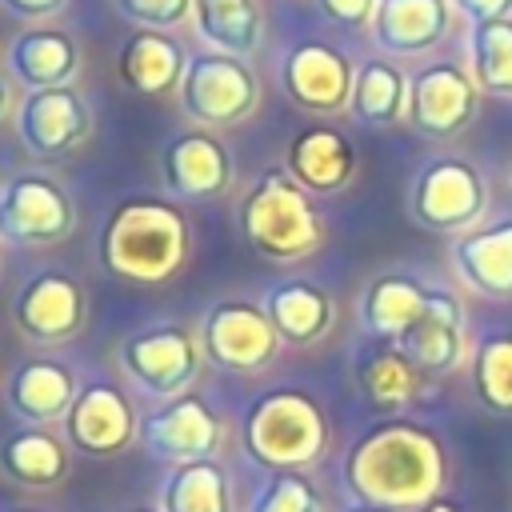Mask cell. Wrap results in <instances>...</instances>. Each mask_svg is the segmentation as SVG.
Wrapping results in <instances>:
<instances>
[{"label":"cell","mask_w":512,"mask_h":512,"mask_svg":"<svg viewBox=\"0 0 512 512\" xmlns=\"http://www.w3.org/2000/svg\"><path fill=\"white\" fill-rule=\"evenodd\" d=\"M456 268L484 292H512V224L456 244Z\"/></svg>","instance_id":"obj_29"},{"label":"cell","mask_w":512,"mask_h":512,"mask_svg":"<svg viewBox=\"0 0 512 512\" xmlns=\"http://www.w3.org/2000/svg\"><path fill=\"white\" fill-rule=\"evenodd\" d=\"M468 72L480 88L512 96V16L468 28Z\"/></svg>","instance_id":"obj_28"},{"label":"cell","mask_w":512,"mask_h":512,"mask_svg":"<svg viewBox=\"0 0 512 512\" xmlns=\"http://www.w3.org/2000/svg\"><path fill=\"white\" fill-rule=\"evenodd\" d=\"M100 264L128 284H164L180 272L188 256V224L184 212L164 200H124L100 228Z\"/></svg>","instance_id":"obj_1"},{"label":"cell","mask_w":512,"mask_h":512,"mask_svg":"<svg viewBox=\"0 0 512 512\" xmlns=\"http://www.w3.org/2000/svg\"><path fill=\"white\" fill-rule=\"evenodd\" d=\"M200 340H192V332L184 324H148L132 336L120 340L116 348V364L120 372L148 396L156 400H176L188 396V388L200 376Z\"/></svg>","instance_id":"obj_5"},{"label":"cell","mask_w":512,"mask_h":512,"mask_svg":"<svg viewBox=\"0 0 512 512\" xmlns=\"http://www.w3.org/2000/svg\"><path fill=\"white\" fill-rule=\"evenodd\" d=\"M116 68H120L124 88H132L136 96H164V92L180 88L184 68H188V56H184V48L168 32H160V28H136L120 44Z\"/></svg>","instance_id":"obj_18"},{"label":"cell","mask_w":512,"mask_h":512,"mask_svg":"<svg viewBox=\"0 0 512 512\" xmlns=\"http://www.w3.org/2000/svg\"><path fill=\"white\" fill-rule=\"evenodd\" d=\"M128 512H160V508H128Z\"/></svg>","instance_id":"obj_41"},{"label":"cell","mask_w":512,"mask_h":512,"mask_svg":"<svg viewBox=\"0 0 512 512\" xmlns=\"http://www.w3.org/2000/svg\"><path fill=\"white\" fill-rule=\"evenodd\" d=\"M0 472L24 488H48L68 472V452L48 428L24 424L0 440Z\"/></svg>","instance_id":"obj_22"},{"label":"cell","mask_w":512,"mask_h":512,"mask_svg":"<svg viewBox=\"0 0 512 512\" xmlns=\"http://www.w3.org/2000/svg\"><path fill=\"white\" fill-rule=\"evenodd\" d=\"M436 476V444L408 424H384L348 452V484L376 508L420 504L436 488Z\"/></svg>","instance_id":"obj_2"},{"label":"cell","mask_w":512,"mask_h":512,"mask_svg":"<svg viewBox=\"0 0 512 512\" xmlns=\"http://www.w3.org/2000/svg\"><path fill=\"white\" fill-rule=\"evenodd\" d=\"M352 116L368 128H388L408 116V80L388 60H364L352 80Z\"/></svg>","instance_id":"obj_24"},{"label":"cell","mask_w":512,"mask_h":512,"mask_svg":"<svg viewBox=\"0 0 512 512\" xmlns=\"http://www.w3.org/2000/svg\"><path fill=\"white\" fill-rule=\"evenodd\" d=\"M120 16L140 24V28H176L188 12H192V0H116Z\"/></svg>","instance_id":"obj_33"},{"label":"cell","mask_w":512,"mask_h":512,"mask_svg":"<svg viewBox=\"0 0 512 512\" xmlns=\"http://www.w3.org/2000/svg\"><path fill=\"white\" fill-rule=\"evenodd\" d=\"M4 112H8V84L0 80V120H4Z\"/></svg>","instance_id":"obj_38"},{"label":"cell","mask_w":512,"mask_h":512,"mask_svg":"<svg viewBox=\"0 0 512 512\" xmlns=\"http://www.w3.org/2000/svg\"><path fill=\"white\" fill-rule=\"evenodd\" d=\"M244 240L268 260H304L324 228L308 200V188L288 168H268L240 204Z\"/></svg>","instance_id":"obj_3"},{"label":"cell","mask_w":512,"mask_h":512,"mask_svg":"<svg viewBox=\"0 0 512 512\" xmlns=\"http://www.w3.org/2000/svg\"><path fill=\"white\" fill-rule=\"evenodd\" d=\"M484 204V188L472 164L464 160H432L412 188V212L428 228H464L476 220Z\"/></svg>","instance_id":"obj_16"},{"label":"cell","mask_w":512,"mask_h":512,"mask_svg":"<svg viewBox=\"0 0 512 512\" xmlns=\"http://www.w3.org/2000/svg\"><path fill=\"white\" fill-rule=\"evenodd\" d=\"M244 448L268 468H300L324 452V416L304 392H264L244 416Z\"/></svg>","instance_id":"obj_4"},{"label":"cell","mask_w":512,"mask_h":512,"mask_svg":"<svg viewBox=\"0 0 512 512\" xmlns=\"http://www.w3.org/2000/svg\"><path fill=\"white\" fill-rule=\"evenodd\" d=\"M288 172L308 192H340L356 172V152L336 128H304L288 144Z\"/></svg>","instance_id":"obj_21"},{"label":"cell","mask_w":512,"mask_h":512,"mask_svg":"<svg viewBox=\"0 0 512 512\" xmlns=\"http://www.w3.org/2000/svg\"><path fill=\"white\" fill-rule=\"evenodd\" d=\"M76 376L72 368H64L60 360H48V356H32V360H20L4 384V400L12 408L16 420L24 424H52V420H64L76 404Z\"/></svg>","instance_id":"obj_17"},{"label":"cell","mask_w":512,"mask_h":512,"mask_svg":"<svg viewBox=\"0 0 512 512\" xmlns=\"http://www.w3.org/2000/svg\"><path fill=\"white\" fill-rule=\"evenodd\" d=\"M352 80H356V72L348 64V56L320 40L296 44L280 68V84H284L288 100L308 112H340L352 100Z\"/></svg>","instance_id":"obj_13"},{"label":"cell","mask_w":512,"mask_h":512,"mask_svg":"<svg viewBox=\"0 0 512 512\" xmlns=\"http://www.w3.org/2000/svg\"><path fill=\"white\" fill-rule=\"evenodd\" d=\"M264 312H268L272 328L280 332V340H288V344H312L332 324V300L304 280L272 284L264 292Z\"/></svg>","instance_id":"obj_23"},{"label":"cell","mask_w":512,"mask_h":512,"mask_svg":"<svg viewBox=\"0 0 512 512\" xmlns=\"http://www.w3.org/2000/svg\"><path fill=\"white\" fill-rule=\"evenodd\" d=\"M192 20L204 44L228 56H248L260 44V12L252 0H192Z\"/></svg>","instance_id":"obj_25"},{"label":"cell","mask_w":512,"mask_h":512,"mask_svg":"<svg viewBox=\"0 0 512 512\" xmlns=\"http://www.w3.org/2000/svg\"><path fill=\"white\" fill-rule=\"evenodd\" d=\"M400 352L424 368L456 364V304L448 296L432 292L424 312L400 332Z\"/></svg>","instance_id":"obj_26"},{"label":"cell","mask_w":512,"mask_h":512,"mask_svg":"<svg viewBox=\"0 0 512 512\" xmlns=\"http://www.w3.org/2000/svg\"><path fill=\"white\" fill-rule=\"evenodd\" d=\"M92 132V112L72 84L28 88L16 108V136L40 160H60L76 152Z\"/></svg>","instance_id":"obj_9"},{"label":"cell","mask_w":512,"mask_h":512,"mask_svg":"<svg viewBox=\"0 0 512 512\" xmlns=\"http://www.w3.org/2000/svg\"><path fill=\"white\" fill-rule=\"evenodd\" d=\"M200 352L220 372H256L276 356L280 332L268 312L248 300H220L200 320Z\"/></svg>","instance_id":"obj_7"},{"label":"cell","mask_w":512,"mask_h":512,"mask_svg":"<svg viewBox=\"0 0 512 512\" xmlns=\"http://www.w3.org/2000/svg\"><path fill=\"white\" fill-rule=\"evenodd\" d=\"M476 112V80L452 60L424 64L408 80V120L424 136H456Z\"/></svg>","instance_id":"obj_12"},{"label":"cell","mask_w":512,"mask_h":512,"mask_svg":"<svg viewBox=\"0 0 512 512\" xmlns=\"http://www.w3.org/2000/svg\"><path fill=\"white\" fill-rule=\"evenodd\" d=\"M360 384H364V392H368L372 404L392 408V404H404V400L412 396L416 376H412L404 352H376V356L360 368Z\"/></svg>","instance_id":"obj_31"},{"label":"cell","mask_w":512,"mask_h":512,"mask_svg":"<svg viewBox=\"0 0 512 512\" xmlns=\"http://www.w3.org/2000/svg\"><path fill=\"white\" fill-rule=\"evenodd\" d=\"M348 512H388V508H376V504H372V508H348Z\"/></svg>","instance_id":"obj_39"},{"label":"cell","mask_w":512,"mask_h":512,"mask_svg":"<svg viewBox=\"0 0 512 512\" xmlns=\"http://www.w3.org/2000/svg\"><path fill=\"white\" fill-rule=\"evenodd\" d=\"M160 512H228V476L216 460L176 464L160 484Z\"/></svg>","instance_id":"obj_27"},{"label":"cell","mask_w":512,"mask_h":512,"mask_svg":"<svg viewBox=\"0 0 512 512\" xmlns=\"http://www.w3.org/2000/svg\"><path fill=\"white\" fill-rule=\"evenodd\" d=\"M248 512H320V496L312 492L308 480H300L296 472H276L252 500Z\"/></svg>","instance_id":"obj_32"},{"label":"cell","mask_w":512,"mask_h":512,"mask_svg":"<svg viewBox=\"0 0 512 512\" xmlns=\"http://www.w3.org/2000/svg\"><path fill=\"white\" fill-rule=\"evenodd\" d=\"M424 304H428V296H424L412 280L384 276V280H376V284L364 292L360 312H364V324H368L372 332L400 340V332L424 312Z\"/></svg>","instance_id":"obj_30"},{"label":"cell","mask_w":512,"mask_h":512,"mask_svg":"<svg viewBox=\"0 0 512 512\" xmlns=\"http://www.w3.org/2000/svg\"><path fill=\"white\" fill-rule=\"evenodd\" d=\"M428 512H452V508H448V504H432Z\"/></svg>","instance_id":"obj_40"},{"label":"cell","mask_w":512,"mask_h":512,"mask_svg":"<svg viewBox=\"0 0 512 512\" xmlns=\"http://www.w3.org/2000/svg\"><path fill=\"white\" fill-rule=\"evenodd\" d=\"M84 312H88V296H84L80 280L60 268L32 272L12 300V320H16L20 336H28L36 344L72 340L84 328Z\"/></svg>","instance_id":"obj_10"},{"label":"cell","mask_w":512,"mask_h":512,"mask_svg":"<svg viewBox=\"0 0 512 512\" xmlns=\"http://www.w3.org/2000/svg\"><path fill=\"white\" fill-rule=\"evenodd\" d=\"M72 232V200L68 192L40 172H20L0 184V240L20 248L56 244Z\"/></svg>","instance_id":"obj_8"},{"label":"cell","mask_w":512,"mask_h":512,"mask_svg":"<svg viewBox=\"0 0 512 512\" xmlns=\"http://www.w3.org/2000/svg\"><path fill=\"white\" fill-rule=\"evenodd\" d=\"M12 16H52L64 8V0H0Z\"/></svg>","instance_id":"obj_37"},{"label":"cell","mask_w":512,"mask_h":512,"mask_svg":"<svg viewBox=\"0 0 512 512\" xmlns=\"http://www.w3.org/2000/svg\"><path fill=\"white\" fill-rule=\"evenodd\" d=\"M452 20L448 0H376L372 36L392 56H416L444 40Z\"/></svg>","instance_id":"obj_19"},{"label":"cell","mask_w":512,"mask_h":512,"mask_svg":"<svg viewBox=\"0 0 512 512\" xmlns=\"http://www.w3.org/2000/svg\"><path fill=\"white\" fill-rule=\"evenodd\" d=\"M164 188L180 200H212L232 184V156L208 132H180L160 152Z\"/></svg>","instance_id":"obj_15"},{"label":"cell","mask_w":512,"mask_h":512,"mask_svg":"<svg viewBox=\"0 0 512 512\" xmlns=\"http://www.w3.org/2000/svg\"><path fill=\"white\" fill-rule=\"evenodd\" d=\"M456 12H464L472 24L480 20H500V16H512V0H448Z\"/></svg>","instance_id":"obj_36"},{"label":"cell","mask_w":512,"mask_h":512,"mask_svg":"<svg viewBox=\"0 0 512 512\" xmlns=\"http://www.w3.org/2000/svg\"><path fill=\"white\" fill-rule=\"evenodd\" d=\"M12 512H32V508H12Z\"/></svg>","instance_id":"obj_42"},{"label":"cell","mask_w":512,"mask_h":512,"mask_svg":"<svg viewBox=\"0 0 512 512\" xmlns=\"http://www.w3.org/2000/svg\"><path fill=\"white\" fill-rule=\"evenodd\" d=\"M80 64L76 40L60 28H24L8 44V68L24 88H56L68 84Z\"/></svg>","instance_id":"obj_20"},{"label":"cell","mask_w":512,"mask_h":512,"mask_svg":"<svg viewBox=\"0 0 512 512\" xmlns=\"http://www.w3.org/2000/svg\"><path fill=\"white\" fill-rule=\"evenodd\" d=\"M136 432L132 408L116 384L92 380L76 392L72 412L64 416V440L84 456H116Z\"/></svg>","instance_id":"obj_14"},{"label":"cell","mask_w":512,"mask_h":512,"mask_svg":"<svg viewBox=\"0 0 512 512\" xmlns=\"http://www.w3.org/2000/svg\"><path fill=\"white\" fill-rule=\"evenodd\" d=\"M220 420L212 416V408L204 400L176 396L164 400L156 412H148L140 420V444L152 460L164 464H192V460H212V452L220 448Z\"/></svg>","instance_id":"obj_11"},{"label":"cell","mask_w":512,"mask_h":512,"mask_svg":"<svg viewBox=\"0 0 512 512\" xmlns=\"http://www.w3.org/2000/svg\"><path fill=\"white\" fill-rule=\"evenodd\" d=\"M320 12L344 28H364L372 24V12H376V0H316Z\"/></svg>","instance_id":"obj_35"},{"label":"cell","mask_w":512,"mask_h":512,"mask_svg":"<svg viewBox=\"0 0 512 512\" xmlns=\"http://www.w3.org/2000/svg\"><path fill=\"white\" fill-rule=\"evenodd\" d=\"M480 380H484L488 400L512 404V344H488V348H484Z\"/></svg>","instance_id":"obj_34"},{"label":"cell","mask_w":512,"mask_h":512,"mask_svg":"<svg viewBox=\"0 0 512 512\" xmlns=\"http://www.w3.org/2000/svg\"><path fill=\"white\" fill-rule=\"evenodd\" d=\"M260 100V84L240 56L228 52H196L180 80V108L192 124L232 128Z\"/></svg>","instance_id":"obj_6"}]
</instances>
